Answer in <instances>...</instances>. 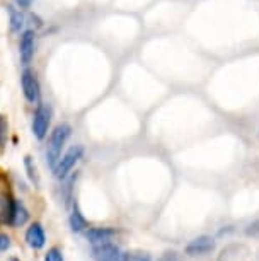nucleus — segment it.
<instances>
[{
    "label": "nucleus",
    "mask_w": 259,
    "mask_h": 261,
    "mask_svg": "<svg viewBox=\"0 0 259 261\" xmlns=\"http://www.w3.org/2000/svg\"><path fill=\"white\" fill-rule=\"evenodd\" d=\"M70 135H72V126L68 125V123H62V125H58L55 130L51 132L50 140H48V145H46V164L50 166L51 169H55L58 161L62 159V150Z\"/></svg>",
    "instance_id": "1"
},
{
    "label": "nucleus",
    "mask_w": 259,
    "mask_h": 261,
    "mask_svg": "<svg viewBox=\"0 0 259 261\" xmlns=\"http://www.w3.org/2000/svg\"><path fill=\"white\" fill-rule=\"evenodd\" d=\"M82 155H84V147L82 145H73L72 149L67 150V154L62 157L60 161H58V164L55 166V176L58 179H65L68 176V172H70L75 164L82 159Z\"/></svg>",
    "instance_id": "2"
},
{
    "label": "nucleus",
    "mask_w": 259,
    "mask_h": 261,
    "mask_svg": "<svg viewBox=\"0 0 259 261\" xmlns=\"http://www.w3.org/2000/svg\"><path fill=\"white\" fill-rule=\"evenodd\" d=\"M53 111L48 105H38L36 111L33 116V134L38 140H43L48 135V128H50Z\"/></svg>",
    "instance_id": "3"
},
{
    "label": "nucleus",
    "mask_w": 259,
    "mask_h": 261,
    "mask_svg": "<svg viewBox=\"0 0 259 261\" xmlns=\"http://www.w3.org/2000/svg\"><path fill=\"white\" fill-rule=\"evenodd\" d=\"M21 87H22L24 97H26L29 102H33V105L34 102H40L41 86L36 77V72L31 70V68H24L21 73Z\"/></svg>",
    "instance_id": "4"
},
{
    "label": "nucleus",
    "mask_w": 259,
    "mask_h": 261,
    "mask_svg": "<svg viewBox=\"0 0 259 261\" xmlns=\"http://www.w3.org/2000/svg\"><path fill=\"white\" fill-rule=\"evenodd\" d=\"M92 258L94 261H130L131 256L121 253V249L113 243H102L92 248Z\"/></svg>",
    "instance_id": "5"
},
{
    "label": "nucleus",
    "mask_w": 259,
    "mask_h": 261,
    "mask_svg": "<svg viewBox=\"0 0 259 261\" xmlns=\"http://www.w3.org/2000/svg\"><path fill=\"white\" fill-rule=\"evenodd\" d=\"M36 34L33 29H27L21 34L19 39V57H21L22 65H29L34 57V41H36Z\"/></svg>",
    "instance_id": "6"
},
{
    "label": "nucleus",
    "mask_w": 259,
    "mask_h": 261,
    "mask_svg": "<svg viewBox=\"0 0 259 261\" xmlns=\"http://www.w3.org/2000/svg\"><path fill=\"white\" fill-rule=\"evenodd\" d=\"M215 249V239L210 236H199L194 238L191 243L186 246V254L188 256H203L212 253Z\"/></svg>",
    "instance_id": "7"
},
{
    "label": "nucleus",
    "mask_w": 259,
    "mask_h": 261,
    "mask_svg": "<svg viewBox=\"0 0 259 261\" xmlns=\"http://www.w3.org/2000/svg\"><path fill=\"white\" fill-rule=\"evenodd\" d=\"M26 243L31 246L33 249H41L46 244V234L41 224H33L26 232Z\"/></svg>",
    "instance_id": "8"
},
{
    "label": "nucleus",
    "mask_w": 259,
    "mask_h": 261,
    "mask_svg": "<svg viewBox=\"0 0 259 261\" xmlns=\"http://www.w3.org/2000/svg\"><path fill=\"white\" fill-rule=\"evenodd\" d=\"M116 236V230L111 227H94L89 229L85 232V238L91 244H102V243H109Z\"/></svg>",
    "instance_id": "9"
},
{
    "label": "nucleus",
    "mask_w": 259,
    "mask_h": 261,
    "mask_svg": "<svg viewBox=\"0 0 259 261\" xmlns=\"http://www.w3.org/2000/svg\"><path fill=\"white\" fill-rule=\"evenodd\" d=\"M68 222H70V229L73 230V232H82V230H85L87 227H89V222H87V219L82 215V212H80L77 203H73V210L70 214Z\"/></svg>",
    "instance_id": "10"
},
{
    "label": "nucleus",
    "mask_w": 259,
    "mask_h": 261,
    "mask_svg": "<svg viewBox=\"0 0 259 261\" xmlns=\"http://www.w3.org/2000/svg\"><path fill=\"white\" fill-rule=\"evenodd\" d=\"M7 12H9V24H11V29L14 33H21L24 24H26V17H24V14L12 6L7 7Z\"/></svg>",
    "instance_id": "11"
},
{
    "label": "nucleus",
    "mask_w": 259,
    "mask_h": 261,
    "mask_svg": "<svg viewBox=\"0 0 259 261\" xmlns=\"http://www.w3.org/2000/svg\"><path fill=\"white\" fill-rule=\"evenodd\" d=\"M27 219H29L27 208L21 203V201H16V208H14V217H12L11 225H14V227H21V225L27 222Z\"/></svg>",
    "instance_id": "12"
},
{
    "label": "nucleus",
    "mask_w": 259,
    "mask_h": 261,
    "mask_svg": "<svg viewBox=\"0 0 259 261\" xmlns=\"http://www.w3.org/2000/svg\"><path fill=\"white\" fill-rule=\"evenodd\" d=\"M24 167H26L29 181H31L36 188H40V172H38V167H36V164H34L33 157H29V155L24 157Z\"/></svg>",
    "instance_id": "13"
},
{
    "label": "nucleus",
    "mask_w": 259,
    "mask_h": 261,
    "mask_svg": "<svg viewBox=\"0 0 259 261\" xmlns=\"http://www.w3.org/2000/svg\"><path fill=\"white\" fill-rule=\"evenodd\" d=\"M7 130H9L7 118L4 115H0V147H4L7 142Z\"/></svg>",
    "instance_id": "14"
},
{
    "label": "nucleus",
    "mask_w": 259,
    "mask_h": 261,
    "mask_svg": "<svg viewBox=\"0 0 259 261\" xmlns=\"http://www.w3.org/2000/svg\"><path fill=\"white\" fill-rule=\"evenodd\" d=\"M45 261H63V253H62V249H58V248L48 249V253L45 254Z\"/></svg>",
    "instance_id": "15"
},
{
    "label": "nucleus",
    "mask_w": 259,
    "mask_h": 261,
    "mask_svg": "<svg viewBox=\"0 0 259 261\" xmlns=\"http://www.w3.org/2000/svg\"><path fill=\"white\" fill-rule=\"evenodd\" d=\"M11 238H9L7 234H2L0 232V253H4V251H7L11 248Z\"/></svg>",
    "instance_id": "16"
},
{
    "label": "nucleus",
    "mask_w": 259,
    "mask_h": 261,
    "mask_svg": "<svg viewBox=\"0 0 259 261\" xmlns=\"http://www.w3.org/2000/svg\"><path fill=\"white\" fill-rule=\"evenodd\" d=\"M34 0H14V4L19 7V9H29L33 6Z\"/></svg>",
    "instance_id": "17"
},
{
    "label": "nucleus",
    "mask_w": 259,
    "mask_h": 261,
    "mask_svg": "<svg viewBox=\"0 0 259 261\" xmlns=\"http://www.w3.org/2000/svg\"><path fill=\"white\" fill-rule=\"evenodd\" d=\"M130 261H152L149 256H131Z\"/></svg>",
    "instance_id": "18"
},
{
    "label": "nucleus",
    "mask_w": 259,
    "mask_h": 261,
    "mask_svg": "<svg viewBox=\"0 0 259 261\" xmlns=\"http://www.w3.org/2000/svg\"><path fill=\"white\" fill-rule=\"evenodd\" d=\"M9 261H21V259H17V258H11V259H9Z\"/></svg>",
    "instance_id": "19"
}]
</instances>
